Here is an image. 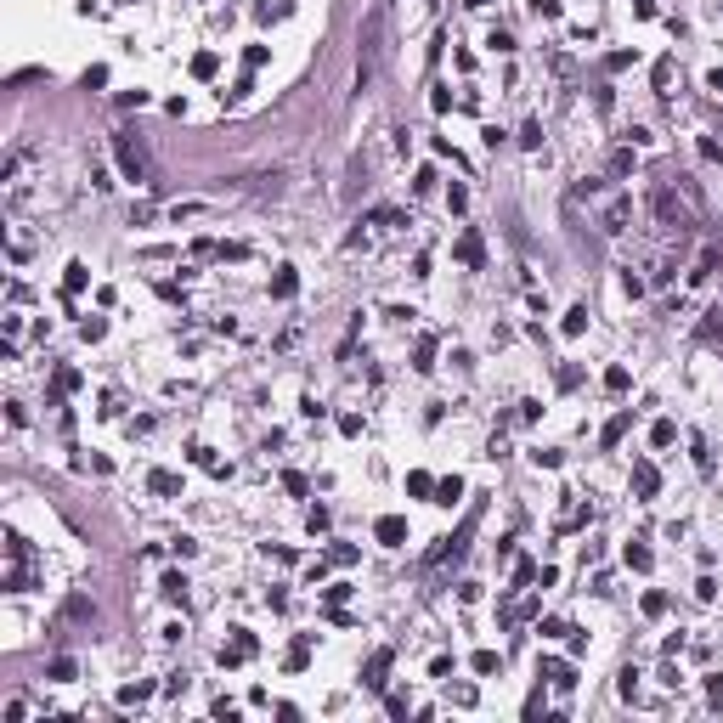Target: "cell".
I'll list each match as a JSON object with an SVG mask.
<instances>
[{"instance_id": "17", "label": "cell", "mask_w": 723, "mask_h": 723, "mask_svg": "<svg viewBox=\"0 0 723 723\" xmlns=\"http://www.w3.org/2000/svg\"><path fill=\"white\" fill-rule=\"evenodd\" d=\"M306 661H311V633H300V639L288 645V672H300Z\"/></svg>"}, {"instance_id": "52", "label": "cell", "mask_w": 723, "mask_h": 723, "mask_svg": "<svg viewBox=\"0 0 723 723\" xmlns=\"http://www.w3.org/2000/svg\"><path fill=\"white\" fill-rule=\"evenodd\" d=\"M633 12H639V17H656V0H633Z\"/></svg>"}, {"instance_id": "37", "label": "cell", "mask_w": 723, "mask_h": 723, "mask_svg": "<svg viewBox=\"0 0 723 723\" xmlns=\"http://www.w3.org/2000/svg\"><path fill=\"white\" fill-rule=\"evenodd\" d=\"M537 582V565L531 560H515V588H531Z\"/></svg>"}, {"instance_id": "44", "label": "cell", "mask_w": 723, "mask_h": 723, "mask_svg": "<svg viewBox=\"0 0 723 723\" xmlns=\"http://www.w3.org/2000/svg\"><path fill=\"white\" fill-rule=\"evenodd\" d=\"M605 68H610V74H622V68H633V51H610V57H605Z\"/></svg>"}, {"instance_id": "51", "label": "cell", "mask_w": 723, "mask_h": 723, "mask_svg": "<svg viewBox=\"0 0 723 723\" xmlns=\"http://www.w3.org/2000/svg\"><path fill=\"white\" fill-rule=\"evenodd\" d=\"M430 678H452V656H435V661H430Z\"/></svg>"}, {"instance_id": "30", "label": "cell", "mask_w": 723, "mask_h": 723, "mask_svg": "<svg viewBox=\"0 0 723 723\" xmlns=\"http://www.w3.org/2000/svg\"><path fill=\"white\" fill-rule=\"evenodd\" d=\"M712 272H717V254H712V249H706V254H701V260H695V272H690V283H706V277H712Z\"/></svg>"}, {"instance_id": "34", "label": "cell", "mask_w": 723, "mask_h": 723, "mask_svg": "<svg viewBox=\"0 0 723 723\" xmlns=\"http://www.w3.org/2000/svg\"><path fill=\"white\" fill-rule=\"evenodd\" d=\"M51 385H57V396H68V390H79V373H74V367H57Z\"/></svg>"}, {"instance_id": "27", "label": "cell", "mask_w": 723, "mask_h": 723, "mask_svg": "<svg viewBox=\"0 0 723 723\" xmlns=\"http://www.w3.org/2000/svg\"><path fill=\"white\" fill-rule=\"evenodd\" d=\"M627 385H633V373H627V367H610V373H605V390H610V396H622Z\"/></svg>"}, {"instance_id": "39", "label": "cell", "mask_w": 723, "mask_h": 723, "mask_svg": "<svg viewBox=\"0 0 723 723\" xmlns=\"http://www.w3.org/2000/svg\"><path fill=\"white\" fill-rule=\"evenodd\" d=\"M322 599H328V605H345V599H351V582H333V588H322Z\"/></svg>"}, {"instance_id": "5", "label": "cell", "mask_w": 723, "mask_h": 723, "mask_svg": "<svg viewBox=\"0 0 723 723\" xmlns=\"http://www.w3.org/2000/svg\"><path fill=\"white\" fill-rule=\"evenodd\" d=\"M254 650H260V645H254V633H249V627H232V645H221V667H238V661H249Z\"/></svg>"}, {"instance_id": "8", "label": "cell", "mask_w": 723, "mask_h": 723, "mask_svg": "<svg viewBox=\"0 0 723 723\" xmlns=\"http://www.w3.org/2000/svg\"><path fill=\"white\" fill-rule=\"evenodd\" d=\"M452 254H458L463 266H475V272H481V266H486V243H481V232H463V238L452 243Z\"/></svg>"}, {"instance_id": "49", "label": "cell", "mask_w": 723, "mask_h": 723, "mask_svg": "<svg viewBox=\"0 0 723 723\" xmlns=\"http://www.w3.org/2000/svg\"><path fill=\"white\" fill-rule=\"evenodd\" d=\"M667 610V593H645V616H661Z\"/></svg>"}, {"instance_id": "47", "label": "cell", "mask_w": 723, "mask_h": 723, "mask_svg": "<svg viewBox=\"0 0 723 723\" xmlns=\"http://www.w3.org/2000/svg\"><path fill=\"white\" fill-rule=\"evenodd\" d=\"M582 385V367H560V390H576Z\"/></svg>"}, {"instance_id": "33", "label": "cell", "mask_w": 723, "mask_h": 723, "mask_svg": "<svg viewBox=\"0 0 723 723\" xmlns=\"http://www.w3.org/2000/svg\"><path fill=\"white\" fill-rule=\"evenodd\" d=\"M537 633H542V639H560V633H571V627H565V616H542Z\"/></svg>"}, {"instance_id": "23", "label": "cell", "mask_w": 723, "mask_h": 723, "mask_svg": "<svg viewBox=\"0 0 723 723\" xmlns=\"http://www.w3.org/2000/svg\"><path fill=\"white\" fill-rule=\"evenodd\" d=\"M413 367H418V373H430V367H435V339H418V351H413Z\"/></svg>"}, {"instance_id": "16", "label": "cell", "mask_w": 723, "mask_h": 723, "mask_svg": "<svg viewBox=\"0 0 723 723\" xmlns=\"http://www.w3.org/2000/svg\"><path fill=\"white\" fill-rule=\"evenodd\" d=\"M158 588H164V599H169V605H187V576H181V571H169Z\"/></svg>"}, {"instance_id": "1", "label": "cell", "mask_w": 723, "mask_h": 723, "mask_svg": "<svg viewBox=\"0 0 723 723\" xmlns=\"http://www.w3.org/2000/svg\"><path fill=\"white\" fill-rule=\"evenodd\" d=\"M379 57H385V12H367V23H362V63H356V85H373Z\"/></svg>"}, {"instance_id": "38", "label": "cell", "mask_w": 723, "mask_h": 723, "mask_svg": "<svg viewBox=\"0 0 723 723\" xmlns=\"http://www.w3.org/2000/svg\"><path fill=\"white\" fill-rule=\"evenodd\" d=\"M272 17H288V0H260V23H272Z\"/></svg>"}, {"instance_id": "3", "label": "cell", "mask_w": 723, "mask_h": 723, "mask_svg": "<svg viewBox=\"0 0 723 723\" xmlns=\"http://www.w3.org/2000/svg\"><path fill=\"white\" fill-rule=\"evenodd\" d=\"M6 588H28V542L17 531H6Z\"/></svg>"}, {"instance_id": "2", "label": "cell", "mask_w": 723, "mask_h": 723, "mask_svg": "<svg viewBox=\"0 0 723 723\" xmlns=\"http://www.w3.org/2000/svg\"><path fill=\"white\" fill-rule=\"evenodd\" d=\"M113 158L124 169V181H147V153H142V142L131 131H113Z\"/></svg>"}, {"instance_id": "36", "label": "cell", "mask_w": 723, "mask_h": 723, "mask_svg": "<svg viewBox=\"0 0 723 723\" xmlns=\"http://www.w3.org/2000/svg\"><path fill=\"white\" fill-rule=\"evenodd\" d=\"M582 328H588V306H571L565 311V333H582Z\"/></svg>"}, {"instance_id": "15", "label": "cell", "mask_w": 723, "mask_h": 723, "mask_svg": "<svg viewBox=\"0 0 723 723\" xmlns=\"http://www.w3.org/2000/svg\"><path fill=\"white\" fill-rule=\"evenodd\" d=\"M622 560H627L633 571H650V565H656V554H650L645 542H627V548H622Z\"/></svg>"}, {"instance_id": "42", "label": "cell", "mask_w": 723, "mask_h": 723, "mask_svg": "<svg viewBox=\"0 0 723 723\" xmlns=\"http://www.w3.org/2000/svg\"><path fill=\"white\" fill-rule=\"evenodd\" d=\"M667 85H672V57L656 63V91H667Z\"/></svg>"}, {"instance_id": "55", "label": "cell", "mask_w": 723, "mask_h": 723, "mask_svg": "<svg viewBox=\"0 0 723 723\" xmlns=\"http://www.w3.org/2000/svg\"><path fill=\"white\" fill-rule=\"evenodd\" d=\"M717 124H723V113H717Z\"/></svg>"}, {"instance_id": "56", "label": "cell", "mask_w": 723, "mask_h": 723, "mask_svg": "<svg viewBox=\"0 0 723 723\" xmlns=\"http://www.w3.org/2000/svg\"><path fill=\"white\" fill-rule=\"evenodd\" d=\"M131 6H136V0H131Z\"/></svg>"}, {"instance_id": "25", "label": "cell", "mask_w": 723, "mask_h": 723, "mask_svg": "<svg viewBox=\"0 0 723 723\" xmlns=\"http://www.w3.org/2000/svg\"><path fill=\"white\" fill-rule=\"evenodd\" d=\"M147 695H153V684H124V690H119V706H142Z\"/></svg>"}, {"instance_id": "19", "label": "cell", "mask_w": 723, "mask_h": 723, "mask_svg": "<svg viewBox=\"0 0 723 723\" xmlns=\"http://www.w3.org/2000/svg\"><path fill=\"white\" fill-rule=\"evenodd\" d=\"M627 424H633V413H616V418L605 424V430H599V441H605V447H616V441L627 435Z\"/></svg>"}, {"instance_id": "41", "label": "cell", "mask_w": 723, "mask_h": 723, "mask_svg": "<svg viewBox=\"0 0 723 723\" xmlns=\"http://www.w3.org/2000/svg\"><path fill=\"white\" fill-rule=\"evenodd\" d=\"M328 520H333V515H328V508H322V503H317V508H311V515H306V526H311V531H328Z\"/></svg>"}, {"instance_id": "11", "label": "cell", "mask_w": 723, "mask_h": 723, "mask_svg": "<svg viewBox=\"0 0 723 723\" xmlns=\"http://www.w3.org/2000/svg\"><path fill=\"white\" fill-rule=\"evenodd\" d=\"M430 503H441V508H452V503H463V481L458 475H447V481H435V497Z\"/></svg>"}, {"instance_id": "40", "label": "cell", "mask_w": 723, "mask_h": 723, "mask_svg": "<svg viewBox=\"0 0 723 723\" xmlns=\"http://www.w3.org/2000/svg\"><path fill=\"white\" fill-rule=\"evenodd\" d=\"M486 46H492V51H515V34H508V28H492Z\"/></svg>"}, {"instance_id": "50", "label": "cell", "mask_w": 723, "mask_h": 723, "mask_svg": "<svg viewBox=\"0 0 723 723\" xmlns=\"http://www.w3.org/2000/svg\"><path fill=\"white\" fill-rule=\"evenodd\" d=\"M520 142H526V147H542V124H537V119H531L526 131H520Z\"/></svg>"}, {"instance_id": "13", "label": "cell", "mask_w": 723, "mask_h": 723, "mask_svg": "<svg viewBox=\"0 0 723 723\" xmlns=\"http://www.w3.org/2000/svg\"><path fill=\"white\" fill-rule=\"evenodd\" d=\"M627 209H633L627 198H616V203L605 209V232H610V238H616V232H627Z\"/></svg>"}, {"instance_id": "26", "label": "cell", "mask_w": 723, "mask_h": 723, "mask_svg": "<svg viewBox=\"0 0 723 723\" xmlns=\"http://www.w3.org/2000/svg\"><path fill=\"white\" fill-rule=\"evenodd\" d=\"M447 701L452 706H475L481 695H475V684H447Z\"/></svg>"}, {"instance_id": "35", "label": "cell", "mask_w": 723, "mask_h": 723, "mask_svg": "<svg viewBox=\"0 0 723 723\" xmlns=\"http://www.w3.org/2000/svg\"><path fill=\"white\" fill-rule=\"evenodd\" d=\"M627 169H633V147H616L610 153V176H627Z\"/></svg>"}, {"instance_id": "28", "label": "cell", "mask_w": 723, "mask_h": 723, "mask_svg": "<svg viewBox=\"0 0 723 723\" xmlns=\"http://www.w3.org/2000/svg\"><path fill=\"white\" fill-rule=\"evenodd\" d=\"M650 441H656V447H672V441H678V424H672V418H661L656 430H650Z\"/></svg>"}, {"instance_id": "24", "label": "cell", "mask_w": 723, "mask_h": 723, "mask_svg": "<svg viewBox=\"0 0 723 723\" xmlns=\"http://www.w3.org/2000/svg\"><path fill=\"white\" fill-rule=\"evenodd\" d=\"M215 68H221L215 51H198V57H192V74H198V79H215Z\"/></svg>"}, {"instance_id": "32", "label": "cell", "mask_w": 723, "mask_h": 723, "mask_svg": "<svg viewBox=\"0 0 723 723\" xmlns=\"http://www.w3.org/2000/svg\"><path fill=\"white\" fill-rule=\"evenodd\" d=\"M85 283H91V272H85V266H79V260H74V266H68V277H63V288H68V294H79V288H85Z\"/></svg>"}, {"instance_id": "6", "label": "cell", "mask_w": 723, "mask_h": 723, "mask_svg": "<svg viewBox=\"0 0 723 723\" xmlns=\"http://www.w3.org/2000/svg\"><path fill=\"white\" fill-rule=\"evenodd\" d=\"M537 678H548L554 690H571V684H576V667L560 661V656H542V661H537Z\"/></svg>"}, {"instance_id": "43", "label": "cell", "mask_w": 723, "mask_h": 723, "mask_svg": "<svg viewBox=\"0 0 723 723\" xmlns=\"http://www.w3.org/2000/svg\"><path fill=\"white\" fill-rule=\"evenodd\" d=\"M333 565H356V548L351 542H333Z\"/></svg>"}, {"instance_id": "20", "label": "cell", "mask_w": 723, "mask_h": 723, "mask_svg": "<svg viewBox=\"0 0 723 723\" xmlns=\"http://www.w3.org/2000/svg\"><path fill=\"white\" fill-rule=\"evenodd\" d=\"M717 317H723V311H706V317H701V328H695L701 345H717V339H723V322H717Z\"/></svg>"}, {"instance_id": "21", "label": "cell", "mask_w": 723, "mask_h": 723, "mask_svg": "<svg viewBox=\"0 0 723 723\" xmlns=\"http://www.w3.org/2000/svg\"><path fill=\"white\" fill-rule=\"evenodd\" d=\"M192 463H198V469H209V475H232V469H226V463H221L215 452H209V447H192Z\"/></svg>"}, {"instance_id": "53", "label": "cell", "mask_w": 723, "mask_h": 723, "mask_svg": "<svg viewBox=\"0 0 723 723\" xmlns=\"http://www.w3.org/2000/svg\"><path fill=\"white\" fill-rule=\"evenodd\" d=\"M706 695H712V701H723V678H706Z\"/></svg>"}, {"instance_id": "7", "label": "cell", "mask_w": 723, "mask_h": 723, "mask_svg": "<svg viewBox=\"0 0 723 723\" xmlns=\"http://www.w3.org/2000/svg\"><path fill=\"white\" fill-rule=\"evenodd\" d=\"M633 492H639V497H656V492H661V469H656L650 458H633Z\"/></svg>"}, {"instance_id": "54", "label": "cell", "mask_w": 723, "mask_h": 723, "mask_svg": "<svg viewBox=\"0 0 723 723\" xmlns=\"http://www.w3.org/2000/svg\"><path fill=\"white\" fill-rule=\"evenodd\" d=\"M706 85H712V91H723V68H712V74H706Z\"/></svg>"}, {"instance_id": "12", "label": "cell", "mask_w": 723, "mask_h": 723, "mask_svg": "<svg viewBox=\"0 0 723 723\" xmlns=\"http://www.w3.org/2000/svg\"><path fill=\"white\" fill-rule=\"evenodd\" d=\"M294 288H300L294 266H277V277H272V294H277V300H294Z\"/></svg>"}, {"instance_id": "4", "label": "cell", "mask_w": 723, "mask_h": 723, "mask_svg": "<svg viewBox=\"0 0 723 723\" xmlns=\"http://www.w3.org/2000/svg\"><path fill=\"white\" fill-rule=\"evenodd\" d=\"M475 520H481V508H469V520H463V526H458V531H452L441 548H430V565H441V560H458L463 548H469V531H475Z\"/></svg>"}, {"instance_id": "48", "label": "cell", "mask_w": 723, "mask_h": 723, "mask_svg": "<svg viewBox=\"0 0 723 723\" xmlns=\"http://www.w3.org/2000/svg\"><path fill=\"white\" fill-rule=\"evenodd\" d=\"M283 486H288V492H294V497H306V492H311V486H306V475H294V469H288V475H283Z\"/></svg>"}, {"instance_id": "18", "label": "cell", "mask_w": 723, "mask_h": 723, "mask_svg": "<svg viewBox=\"0 0 723 723\" xmlns=\"http://www.w3.org/2000/svg\"><path fill=\"white\" fill-rule=\"evenodd\" d=\"M63 616H68V622H97V605H91V599H79V593H74V599L63 605Z\"/></svg>"}, {"instance_id": "14", "label": "cell", "mask_w": 723, "mask_h": 723, "mask_svg": "<svg viewBox=\"0 0 723 723\" xmlns=\"http://www.w3.org/2000/svg\"><path fill=\"white\" fill-rule=\"evenodd\" d=\"M147 486H153L158 497H176V492H181V475H169V469H153V475H147Z\"/></svg>"}, {"instance_id": "46", "label": "cell", "mask_w": 723, "mask_h": 723, "mask_svg": "<svg viewBox=\"0 0 723 723\" xmlns=\"http://www.w3.org/2000/svg\"><path fill=\"white\" fill-rule=\"evenodd\" d=\"M447 203H452V215H463V209H469V192H463V187H452V192H447Z\"/></svg>"}, {"instance_id": "10", "label": "cell", "mask_w": 723, "mask_h": 723, "mask_svg": "<svg viewBox=\"0 0 723 723\" xmlns=\"http://www.w3.org/2000/svg\"><path fill=\"white\" fill-rule=\"evenodd\" d=\"M373 537L385 542V548H401L407 542V520L401 515H379V526H373Z\"/></svg>"}, {"instance_id": "29", "label": "cell", "mask_w": 723, "mask_h": 723, "mask_svg": "<svg viewBox=\"0 0 723 723\" xmlns=\"http://www.w3.org/2000/svg\"><path fill=\"white\" fill-rule=\"evenodd\" d=\"M407 492H413V497H430V492H435V481L424 475V469H413V475H407Z\"/></svg>"}, {"instance_id": "9", "label": "cell", "mask_w": 723, "mask_h": 723, "mask_svg": "<svg viewBox=\"0 0 723 723\" xmlns=\"http://www.w3.org/2000/svg\"><path fill=\"white\" fill-rule=\"evenodd\" d=\"M390 661H396V650H373V656H367V667H362V684H367V690H385Z\"/></svg>"}, {"instance_id": "45", "label": "cell", "mask_w": 723, "mask_h": 723, "mask_svg": "<svg viewBox=\"0 0 723 723\" xmlns=\"http://www.w3.org/2000/svg\"><path fill=\"white\" fill-rule=\"evenodd\" d=\"M542 712H548V695H542V690H537V695H526V717H542Z\"/></svg>"}, {"instance_id": "31", "label": "cell", "mask_w": 723, "mask_h": 723, "mask_svg": "<svg viewBox=\"0 0 723 723\" xmlns=\"http://www.w3.org/2000/svg\"><path fill=\"white\" fill-rule=\"evenodd\" d=\"M46 678H51V684H68V678H74V661H68V656H57V661L46 667Z\"/></svg>"}, {"instance_id": "22", "label": "cell", "mask_w": 723, "mask_h": 723, "mask_svg": "<svg viewBox=\"0 0 723 723\" xmlns=\"http://www.w3.org/2000/svg\"><path fill=\"white\" fill-rule=\"evenodd\" d=\"M469 667H475L481 678H492V672L503 667V656H497V650H475V656H469Z\"/></svg>"}]
</instances>
